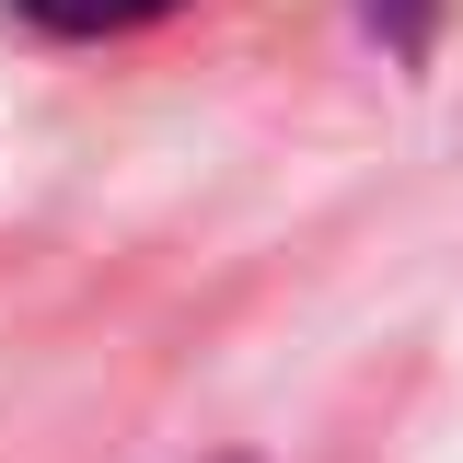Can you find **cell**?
<instances>
[{"label":"cell","instance_id":"obj_1","mask_svg":"<svg viewBox=\"0 0 463 463\" xmlns=\"http://www.w3.org/2000/svg\"><path fill=\"white\" fill-rule=\"evenodd\" d=\"M24 24H47V35H139V24H163L185 0H12Z\"/></svg>","mask_w":463,"mask_h":463}]
</instances>
